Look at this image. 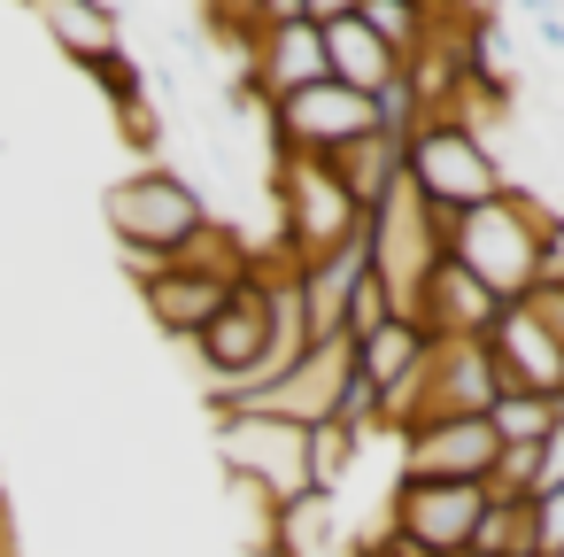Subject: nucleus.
<instances>
[{"instance_id": "27", "label": "nucleus", "mask_w": 564, "mask_h": 557, "mask_svg": "<svg viewBox=\"0 0 564 557\" xmlns=\"http://www.w3.org/2000/svg\"><path fill=\"white\" fill-rule=\"evenodd\" d=\"M549 488H564V410H556V426L541 433V472H533V495H549Z\"/></svg>"}, {"instance_id": "3", "label": "nucleus", "mask_w": 564, "mask_h": 557, "mask_svg": "<svg viewBox=\"0 0 564 557\" xmlns=\"http://www.w3.org/2000/svg\"><path fill=\"white\" fill-rule=\"evenodd\" d=\"M263 186H271V217H279V240H286L294 264H317V256L364 240V202L333 179V163H317V156H279V163L263 171Z\"/></svg>"}, {"instance_id": "19", "label": "nucleus", "mask_w": 564, "mask_h": 557, "mask_svg": "<svg viewBox=\"0 0 564 557\" xmlns=\"http://www.w3.org/2000/svg\"><path fill=\"white\" fill-rule=\"evenodd\" d=\"M333 542V495H294V503H279V526H271V549L279 557H317Z\"/></svg>"}, {"instance_id": "25", "label": "nucleus", "mask_w": 564, "mask_h": 557, "mask_svg": "<svg viewBox=\"0 0 564 557\" xmlns=\"http://www.w3.org/2000/svg\"><path fill=\"white\" fill-rule=\"evenodd\" d=\"M533 549L541 557H564V488L533 495Z\"/></svg>"}, {"instance_id": "24", "label": "nucleus", "mask_w": 564, "mask_h": 557, "mask_svg": "<svg viewBox=\"0 0 564 557\" xmlns=\"http://www.w3.org/2000/svg\"><path fill=\"white\" fill-rule=\"evenodd\" d=\"M525 310L541 318V333H549V341H564V271H541V279L525 287Z\"/></svg>"}, {"instance_id": "30", "label": "nucleus", "mask_w": 564, "mask_h": 557, "mask_svg": "<svg viewBox=\"0 0 564 557\" xmlns=\"http://www.w3.org/2000/svg\"><path fill=\"white\" fill-rule=\"evenodd\" d=\"M410 9H425V17H433V9H441V0H410Z\"/></svg>"}, {"instance_id": "7", "label": "nucleus", "mask_w": 564, "mask_h": 557, "mask_svg": "<svg viewBox=\"0 0 564 557\" xmlns=\"http://www.w3.org/2000/svg\"><path fill=\"white\" fill-rule=\"evenodd\" d=\"M194 356H202L209 387H240V379L263 372V356H271V279L263 271H248L225 294V310L194 333Z\"/></svg>"}, {"instance_id": "15", "label": "nucleus", "mask_w": 564, "mask_h": 557, "mask_svg": "<svg viewBox=\"0 0 564 557\" xmlns=\"http://www.w3.org/2000/svg\"><path fill=\"white\" fill-rule=\"evenodd\" d=\"M317 40H325V71H333V86H348V94H387L394 78H402V55L379 40V32H364L356 17H333V24H317Z\"/></svg>"}, {"instance_id": "1", "label": "nucleus", "mask_w": 564, "mask_h": 557, "mask_svg": "<svg viewBox=\"0 0 564 557\" xmlns=\"http://www.w3.org/2000/svg\"><path fill=\"white\" fill-rule=\"evenodd\" d=\"M209 217H217V210L202 202V186L178 179V171H163V163H140L132 179L109 186V233H117V248H124L132 287H148L155 271H171V256L194 248Z\"/></svg>"}, {"instance_id": "23", "label": "nucleus", "mask_w": 564, "mask_h": 557, "mask_svg": "<svg viewBox=\"0 0 564 557\" xmlns=\"http://www.w3.org/2000/svg\"><path fill=\"white\" fill-rule=\"evenodd\" d=\"M487 426H495V441H541L556 426V403H541V395H495Z\"/></svg>"}, {"instance_id": "5", "label": "nucleus", "mask_w": 564, "mask_h": 557, "mask_svg": "<svg viewBox=\"0 0 564 557\" xmlns=\"http://www.w3.org/2000/svg\"><path fill=\"white\" fill-rule=\"evenodd\" d=\"M217 457L232 472V488L263 495L271 511L310 495V433L286 426V418H263V410H232L217 418Z\"/></svg>"}, {"instance_id": "18", "label": "nucleus", "mask_w": 564, "mask_h": 557, "mask_svg": "<svg viewBox=\"0 0 564 557\" xmlns=\"http://www.w3.org/2000/svg\"><path fill=\"white\" fill-rule=\"evenodd\" d=\"M333 179H340V186L364 202V217H371V210L387 202V186L402 179V140H394V132H364V140H348V148L333 156Z\"/></svg>"}, {"instance_id": "17", "label": "nucleus", "mask_w": 564, "mask_h": 557, "mask_svg": "<svg viewBox=\"0 0 564 557\" xmlns=\"http://www.w3.org/2000/svg\"><path fill=\"white\" fill-rule=\"evenodd\" d=\"M348 349H356V379L387 403L394 387H410V379H417V364H425V349H433V341H425V325H417V318H379V325H371V333H356Z\"/></svg>"}, {"instance_id": "22", "label": "nucleus", "mask_w": 564, "mask_h": 557, "mask_svg": "<svg viewBox=\"0 0 564 557\" xmlns=\"http://www.w3.org/2000/svg\"><path fill=\"white\" fill-rule=\"evenodd\" d=\"M356 449H364V441H356L348 426H333V418L310 426V488H317V495H340L348 472H356Z\"/></svg>"}, {"instance_id": "31", "label": "nucleus", "mask_w": 564, "mask_h": 557, "mask_svg": "<svg viewBox=\"0 0 564 557\" xmlns=\"http://www.w3.org/2000/svg\"><path fill=\"white\" fill-rule=\"evenodd\" d=\"M464 557H471V549H464Z\"/></svg>"}, {"instance_id": "28", "label": "nucleus", "mask_w": 564, "mask_h": 557, "mask_svg": "<svg viewBox=\"0 0 564 557\" xmlns=\"http://www.w3.org/2000/svg\"><path fill=\"white\" fill-rule=\"evenodd\" d=\"M364 557H433V549H417V542L394 534V526H371V534H364Z\"/></svg>"}, {"instance_id": "8", "label": "nucleus", "mask_w": 564, "mask_h": 557, "mask_svg": "<svg viewBox=\"0 0 564 557\" xmlns=\"http://www.w3.org/2000/svg\"><path fill=\"white\" fill-rule=\"evenodd\" d=\"M479 511H487V488L479 480H394V495H387V526L410 534L433 557H464Z\"/></svg>"}, {"instance_id": "13", "label": "nucleus", "mask_w": 564, "mask_h": 557, "mask_svg": "<svg viewBox=\"0 0 564 557\" xmlns=\"http://www.w3.org/2000/svg\"><path fill=\"white\" fill-rule=\"evenodd\" d=\"M495 318H502V302H495L464 264L441 256L433 279H425V294H417V325H425V341H487Z\"/></svg>"}, {"instance_id": "32", "label": "nucleus", "mask_w": 564, "mask_h": 557, "mask_svg": "<svg viewBox=\"0 0 564 557\" xmlns=\"http://www.w3.org/2000/svg\"><path fill=\"white\" fill-rule=\"evenodd\" d=\"M356 557H364V549H356Z\"/></svg>"}, {"instance_id": "4", "label": "nucleus", "mask_w": 564, "mask_h": 557, "mask_svg": "<svg viewBox=\"0 0 564 557\" xmlns=\"http://www.w3.org/2000/svg\"><path fill=\"white\" fill-rule=\"evenodd\" d=\"M364 248H371V279L387 287L394 318H417V294H425V279H433V264H441L448 248H441L433 210L410 194V179H394L387 202L364 217Z\"/></svg>"}, {"instance_id": "10", "label": "nucleus", "mask_w": 564, "mask_h": 557, "mask_svg": "<svg viewBox=\"0 0 564 557\" xmlns=\"http://www.w3.org/2000/svg\"><path fill=\"white\" fill-rule=\"evenodd\" d=\"M394 449H402L394 480H487L502 441L487 418H433V426H410Z\"/></svg>"}, {"instance_id": "16", "label": "nucleus", "mask_w": 564, "mask_h": 557, "mask_svg": "<svg viewBox=\"0 0 564 557\" xmlns=\"http://www.w3.org/2000/svg\"><path fill=\"white\" fill-rule=\"evenodd\" d=\"M225 294H232V279H202V271H155L148 287H140V302H148V318H155V333H171V341H186L194 349V333L225 310Z\"/></svg>"}, {"instance_id": "2", "label": "nucleus", "mask_w": 564, "mask_h": 557, "mask_svg": "<svg viewBox=\"0 0 564 557\" xmlns=\"http://www.w3.org/2000/svg\"><path fill=\"white\" fill-rule=\"evenodd\" d=\"M402 179H410V194L433 210V225L448 233L464 210H479V202H495L502 186H510V163L495 156V140H479L464 117H425L410 140H402Z\"/></svg>"}, {"instance_id": "11", "label": "nucleus", "mask_w": 564, "mask_h": 557, "mask_svg": "<svg viewBox=\"0 0 564 557\" xmlns=\"http://www.w3.org/2000/svg\"><path fill=\"white\" fill-rule=\"evenodd\" d=\"M487 356H495L502 395H541V403L564 395V341H549L525 302H502V318L487 333Z\"/></svg>"}, {"instance_id": "12", "label": "nucleus", "mask_w": 564, "mask_h": 557, "mask_svg": "<svg viewBox=\"0 0 564 557\" xmlns=\"http://www.w3.org/2000/svg\"><path fill=\"white\" fill-rule=\"evenodd\" d=\"M364 271H371V248L364 240H348V248H333L317 264H294V294H302L310 341H348V302H356Z\"/></svg>"}, {"instance_id": "20", "label": "nucleus", "mask_w": 564, "mask_h": 557, "mask_svg": "<svg viewBox=\"0 0 564 557\" xmlns=\"http://www.w3.org/2000/svg\"><path fill=\"white\" fill-rule=\"evenodd\" d=\"M471 557H541L533 549V503H487L471 526Z\"/></svg>"}, {"instance_id": "29", "label": "nucleus", "mask_w": 564, "mask_h": 557, "mask_svg": "<svg viewBox=\"0 0 564 557\" xmlns=\"http://www.w3.org/2000/svg\"><path fill=\"white\" fill-rule=\"evenodd\" d=\"M310 24H333V17H356V0H302Z\"/></svg>"}, {"instance_id": "21", "label": "nucleus", "mask_w": 564, "mask_h": 557, "mask_svg": "<svg viewBox=\"0 0 564 557\" xmlns=\"http://www.w3.org/2000/svg\"><path fill=\"white\" fill-rule=\"evenodd\" d=\"M356 24H364V32H379L402 63L433 40V17H425V9H410V0H356Z\"/></svg>"}, {"instance_id": "6", "label": "nucleus", "mask_w": 564, "mask_h": 557, "mask_svg": "<svg viewBox=\"0 0 564 557\" xmlns=\"http://www.w3.org/2000/svg\"><path fill=\"white\" fill-rule=\"evenodd\" d=\"M263 132H271V163H279V156H317V163H333L348 140L379 132V117H371L364 94H348V86L325 78V86H302V94L271 101V109H263Z\"/></svg>"}, {"instance_id": "9", "label": "nucleus", "mask_w": 564, "mask_h": 557, "mask_svg": "<svg viewBox=\"0 0 564 557\" xmlns=\"http://www.w3.org/2000/svg\"><path fill=\"white\" fill-rule=\"evenodd\" d=\"M348 379H356V349L348 341H317L294 372H279L263 395H248L240 410H263V418H286V426H325L333 410H340V395H348ZM217 418H232V410H217Z\"/></svg>"}, {"instance_id": "26", "label": "nucleus", "mask_w": 564, "mask_h": 557, "mask_svg": "<svg viewBox=\"0 0 564 557\" xmlns=\"http://www.w3.org/2000/svg\"><path fill=\"white\" fill-rule=\"evenodd\" d=\"M379 318H394V302H387V287L364 271V287H356V302H348V341H356V333H371Z\"/></svg>"}, {"instance_id": "14", "label": "nucleus", "mask_w": 564, "mask_h": 557, "mask_svg": "<svg viewBox=\"0 0 564 557\" xmlns=\"http://www.w3.org/2000/svg\"><path fill=\"white\" fill-rule=\"evenodd\" d=\"M32 17L55 32V47L78 63V71H101L124 55V17L109 0H32Z\"/></svg>"}]
</instances>
